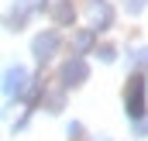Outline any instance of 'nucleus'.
Listing matches in <instances>:
<instances>
[{
	"label": "nucleus",
	"mask_w": 148,
	"mask_h": 141,
	"mask_svg": "<svg viewBox=\"0 0 148 141\" xmlns=\"http://www.w3.org/2000/svg\"><path fill=\"white\" fill-rule=\"evenodd\" d=\"M145 93H148L145 76H141V72H131V76H127V86H124V114H127L131 120H141V117H148Z\"/></svg>",
	"instance_id": "obj_1"
},
{
	"label": "nucleus",
	"mask_w": 148,
	"mask_h": 141,
	"mask_svg": "<svg viewBox=\"0 0 148 141\" xmlns=\"http://www.w3.org/2000/svg\"><path fill=\"white\" fill-rule=\"evenodd\" d=\"M97 48V31L93 28H79L73 35V55H90Z\"/></svg>",
	"instance_id": "obj_6"
},
{
	"label": "nucleus",
	"mask_w": 148,
	"mask_h": 141,
	"mask_svg": "<svg viewBox=\"0 0 148 141\" xmlns=\"http://www.w3.org/2000/svg\"><path fill=\"white\" fill-rule=\"evenodd\" d=\"M31 83H35V76L28 72V66L10 62V66L3 69V97H7V100H21V103H24V97H28Z\"/></svg>",
	"instance_id": "obj_2"
},
{
	"label": "nucleus",
	"mask_w": 148,
	"mask_h": 141,
	"mask_svg": "<svg viewBox=\"0 0 148 141\" xmlns=\"http://www.w3.org/2000/svg\"><path fill=\"white\" fill-rule=\"evenodd\" d=\"M41 100H45V110H48V114H59V110H62V93H52V97H41Z\"/></svg>",
	"instance_id": "obj_10"
},
{
	"label": "nucleus",
	"mask_w": 148,
	"mask_h": 141,
	"mask_svg": "<svg viewBox=\"0 0 148 141\" xmlns=\"http://www.w3.org/2000/svg\"><path fill=\"white\" fill-rule=\"evenodd\" d=\"M86 79H90V66H86L83 55H69V59L59 66V83H62V90H76V86H83Z\"/></svg>",
	"instance_id": "obj_3"
},
{
	"label": "nucleus",
	"mask_w": 148,
	"mask_h": 141,
	"mask_svg": "<svg viewBox=\"0 0 148 141\" xmlns=\"http://www.w3.org/2000/svg\"><path fill=\"white\" fill-rule=\"evenodd\" d=\"M86 17H90V28L97 35L114 28V7L107 0H86Z\"/></svg>",
	"instance_id": "obj_5"
},
{
	"label": "nucleus",
	"mask_w": 148,
	"mask_h": 141,
	"mask_svg": "<svg viewBox=\"0 0 148 141\" xmlns=\"http://www.w3.org/2000/svg\"><path fill=\"white\" fill-rule=\"evenodd\" d=\"M17 3H21V7H28L31 14H35V10H45V0H17Z\"/></svg>",
	"instance_id": "obj_14"
},
{
	"label": "nucleus",
	"mask_w": 148,
	"mask_h": 141,
	"mask_svg": "<svg viewBox=\"0 0 148 141\" xmlns=\"http://www.w3.org/2000/svg\"><path fill=\"white\" fill-rule=\"evenodd\" d=\"M28 17H31V10H28V7H21V3L14 0V7L3 14V28H7V31H21V28L28 24Z\"/></svg>",
	"instance_id": "obj_8"
},
{
	"label": "nucleus",
	"mask_w": 148,
	"mask_h": 141,
	"mask_svg": "<svg viewBox=\"0 0 148 141\" xmlns=\"http://www.w3.org/2000/svg\"><path fill=\"white\" fill-rule=\"evenodd\" d=\"M127 59H131V69H134V72L148 69V45H138V48H131V52H127Z\"/></svg>",
	"instance_id": "obj_9"
},
{
	"label": "nucleus",
	"mask_w": 148,
	"mask_h": 141,
	"mask_svg": "<svg viewBox=\"0 0 148 141\" xmlns=\"http://www.w3.org/2000/svg\"><path fill=\"white\" fill-rule=\"evenodd\" d=\"M97 55H100V62H114V59H117V52H114L110 45H100V48H97Z\"/></svg>",
	"instance_id": "obj_12"
},
{
	"label": "nucleus",
	"mask_w": 148,
	"mask_h": 141,
	"mask_svg": "<svg viewBox=\"0 0 148 141\" xmlns=\"http://www.w3.org/2000/svg\"><path fill=\"white\" fill-rule=\"evenodd\" d=\"M59 45H62V35L52 31V28L41 31V35H35V38H31V55H35V62H41V66L52 62V59L59 55Z\"/></svg>",
	"instance_id": "obj_4"
},
{
	"label": "nucleus",
	"mask_w": 148,
	"mask_h": 141,
	"mask_svg": "<svg viewBox=\"0 0 148 141\" xmlns=\"http://www.w3.org/2000/svg\"><path fill=\"white\" fill-rule=\"evenodd\" d=\"M52 17H55L59 28H73V21H76V3H73V0H55V3H52Z\"/></svg>",
	"instance_id": "obj_7"
},
{
	"label": "nucleus",
	"mask_w": 148,
	"mask_h": 141,
	"mask_svg": "<svg viewBox=\"0 0 148 141\" xmlns=\"http://www.w3.org/2000/svg\"><path fill=\"white\" fill-rule=\"evenodd\" d=\"M145 3H148V0H124V10H127V14H141Z\"/></svg>",
	"instance_id": "obj_11"
},
{
	"label": "nucleus",
	"mask_w": 148,
	"mask_h": 141,
	"mask_svg": "<svg viewBox=\"0 0 148 141\" xmlns=\"http://www.w3.org/2000/svg\"><path fill=\"white\" fill-rule=\"evenodd\" d=\"M134 138H148V117L134 120Z\"/></svg>",
	"instance_id": "obj_13"
},
{
	"label": "nucleus",
	"mask_w": 148,
	"mask_h": 141,
	"mask_svg": "<svg viewBox=\"0 0 148 141\" xmlns=\"http://www.w3.org/2000/svg\"><path fill=\"white\" fill-rule=\"evenodd\" d=\"M66 134H69V138H79V134H83V124H79V120H73V124H69V127H66Z\"/></svg>",
	"instance_id": "obj_15"
}]
</instances>
